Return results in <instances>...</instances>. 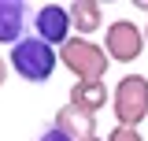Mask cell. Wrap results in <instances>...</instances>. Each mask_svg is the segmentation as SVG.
<instances>
[{
    "instance_id": "30bf717a",
    "label": "cell",
    "mask_w": 148,
    "mask_h": 141,
    "mask_svg": "<svg viewBox=\"0 0 148 141\" xmlns=\"http://www.w3.org/2000/svg\"><path fill=\"white\" fill-rule=\"evenodd\" d=\"M108 141H145V138H141V130H133V126H115L108 134Z\"/></svg>"
},
{
    "instance_id": "9c48e42d",
    "label": "cell",
    "mask_w": 148,
    "mask_h": 141,
    "mask_svg": "<svg viewBox=\"0 0 148 141\" xmlns=\"http://www.w3.org/2000/svg\"><path fill=\"white\" fill-rule=\"evenodd\" d=\"M67 11H71V22L78 30V37H92L104 26V8L96 0H74V4H67Z\"/></svg>"
},
{
    "instance_id": "8992f818",
    "label": "cell",
    "mask_w": 148,
    "mask_h": 141,
    "mask_svg": "<svg viewBox=\"0 0 148 141\" xmlns=\"http://www.w3.org/2000/svg\"><path fill=\"white\" fill-rule=\"evenodd\" d=\"M56 126H59L63 134H71L74 141H92L96 138V115L78 111L74 104H63L59 111H56Z\"/></svg>"
},
{
    "instance_id": "7c38bea8",
    "label": "cell",
    "mask_w": 148,
    "mask_h": 141,
    "mask_svg": "<svg viewBox=\"0 0 148 141\" xmlns=\"http://www.w3.org/2000/svg\"><path fill=\"white\" fill-rule=\"evenodd\" d=\"M4 82H8V63L0 59V86H4Z\"/></svg>"
},
{
    "instance_id": "277c9868",
    "label": "cell",
    "mask_w": 148,
    "mask_h": 141,
    "mask_svg": "<svg viewBox=\"0 0 148 141\" xmlns=\"http://www.w3.org/2000/svg\"><path fill=\"white\" fill-rule=\"evenodd\" d=\"M104 52L119 63H133L137 56L145 52V26L130 22V19H115L108 22V34H104Z\"/></svg>"
},
{
    "instance_id": "52a82bcc",
    "label": "cell",
    "mask_w": 148,
    "mask_h": 141,
    "mask_svg": "<svg viewBox=\"0 0 148 141\" xmlns=\"http://www.w3.org/2000/svg\"><path fill=\"white\" fill-rule=\"evenodd\" d=\"M26 30V4L22 0H0V45L15 48Z\"/></svg>"
},
{
    "instance_id": "3957f363",
    "label": "cell",
    "mask_w": 148,
    "mask_h": 141,
    "mask_svg": "<svg viewBox=\"0 0 148 141\" xmlns=\"http://www.w3.org/2000/svg\"><path fill=\"white\" fill-rule=\"evenodd\" d=\"M111 108H115V126H137L148 119V78L145 74H126L119 78V86L111 93Z\"/></svg>"
},
{
    "instance_id": "7a4b0ae2",
    "label": "cell",
    "mask_w": 148,
    "mask_h": 141,
    "mask_svg": "<svg viewBox=\"0 0 148 141\" xmlns=\"http://www.w3.org/2000/svg\"><path fill=\"white\" fill-rule=\"evenodd\" d=\"M11 70H15L22 82H34V86H41V82H48L52 78L56 63H59V52H56L52 45H45L41 37H22L15 48H11Z\"/></svg>"
},
{
    "instance_id": "8fae6325",
    "label": "cell",
    "mask_w": 148,
    "mask_h": 141,
    "mask_svg": "<svg viewBox=\"0 0 148 141\" xmlns=\"http://www.w3.org/2000/svg\"><path fill=\"white\" fill-rule=\"evenodd\" d=\"M37 141H74L71 134H63V130H59V126H45V130H41V134H37Z\"/></svg>"
},
{
    "instance_id": "5bb4252c",
    "label": "cell",
    "mask_w": 148,
    "mask_h": 141,
    "mask_svg": "<svg viewBox=\"0 0 148 141\" xmlns=\"http://www.w3.org/2000/svg\"><path fill=\"white\" fill-rule=\"evenodd\" d=\"M145 45H148V22H145Z\"/></svg>"
},
{
    "instance_id": "9a60e30c",
    "label": "cell",
    "mask_w": 148,
    "mask_h": 141,
    "mask_svg": "<svg viewBox=\"0 0 148 141\" xmlns=\"http://www.w3.org/2000/svg\"><path fill=\"white\" fill-rule=\"evenodd\" d=\"M92 141H100V138H92Z\"/></svg>"
},
{
    "instance_id": "ba28073f",
    "label": "cell",
    "mask_w": 148,
    "mask_h": 141,
    "mask_svg": "<svg viewBox=\"0 0 148 141\" xmlns=\"http://www.w3.org/2000/svg\"><path fill=\"white\" fill-rule=\"evenodd\" d=\"M108 100H111V93H108L104 82H74V86H71V100H67V104H74L78 111L96 115Z\"/></svg>"
},
{
    "instance_id": "5b68a950",
    "label": "cell",
    "mask_w": 148,
    "mask_h": 141,
    "mask_svg": "<svg viewBox=\"0 0 148 141\" xmlns=\"http://www.w3.org/2000/svg\"><path fill=\"white\" fill-rule=\"evenodd\" d=\"M71 30H74V22H71V11H67L63 4H41V8H37V15H34V37H41L45 45L63 48V45L74 37Z\"/></svg>"
},
{
    "instance_id": "4fadbf2b",
    "label": "cell",
    "mask_w": 148,
    "mask_h": 141,
    "mask_svg": "<svg viewBox=\"0 0 148 141\" xmlns=\"http://www.w3.org/2000/svg\"><path fill=\"white\" fill-rule=\"evenodd\" d=\"M133 8H141V11H148V0H137V4H133Z\"/></svg>"
},
{
    "instance_id": "6da1fadb",
    "label": "cell",
    "mask_w": 148,
    "mask_h": 141,
    "mask_svg": "<svg viewBox=\"0 0 148 141\" xmlns=\"http://www.w3.org/2000/svg\"><path fill=\"white\" fill-rule=\"evenodd\" d=\"M59 63L71 70L78 82H104V74L111 67V56L104 52V45H96L92 37L74 34L63 48H59Z\"/></svg>"
}]
</instances>
